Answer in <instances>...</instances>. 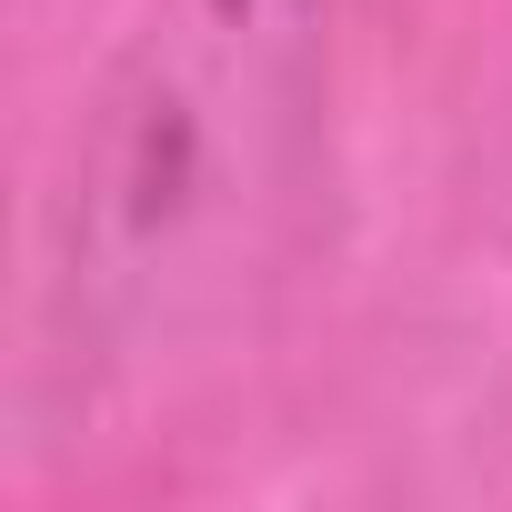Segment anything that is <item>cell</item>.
<instances>
[{"label":"cell","mask_w":512,"mask_h":512,"mask_svg":"<svg viewBox=\"0 0 512 512\" xmlns=\"http://www.w3.org/2000/svg\"><path fill=\"white\" fill-rule=\"evenodd\" d=\"M332 0H141L41 211V322L81 382L241 322L322 151Z\"/></svg>","instance_id":"1"}]
</instances>
